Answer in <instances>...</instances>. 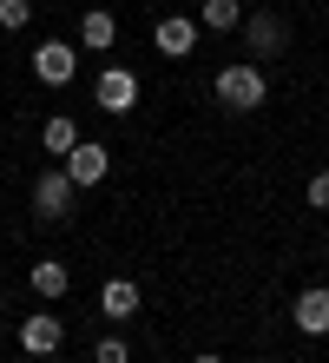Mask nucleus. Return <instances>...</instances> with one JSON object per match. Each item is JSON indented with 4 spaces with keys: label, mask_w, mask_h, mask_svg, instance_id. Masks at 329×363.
<instances>
[{
    "label": "nucleus",
    "mask_w": 329,
    "mask_h": 363,
    "mask_svg": "<svg viewBox=\"0 0 329 363\" xmlns=\"http://www.w3.org/2000/svg\"><path fill=\"white\" fill-rule=\"evenodd\" d=\"M33 20V0H0V33H20Z\"/></svg>",
    "instance_id": "obj_15"
},
{
    "label": "nucleus",
    "mask_w": 329,
    "mask_h": 363,
    "mask_svg": "<svg viewBox=\"0 0 329 363\" xmlns=\"http://www.w3.org/2000/svg\"><path fill=\"white\" fill-rule=\"evenodd\" d=\"M40 145H47V159H66V152L79 145V125L66 119V113H53L47 125H40Z\"/></svg>",
    "instance_id": "obj_14"
},
{
    "label": "nucleus",
    "mask_w": 329,
    "mask_h": 363,
    "mask_svg": "<svg viewBox=\"0 0 329 363\" xmlns=\"http://www.w3.org/2000/svg\"><path fill=\"white\" fill-rule=\"evenodd\" d=\"M59 344H66V324H59L53 311L20 317V350H27V357H59Z\"/></svg>",
    "instance_id": "obj_8"
},
{
    "label": "nucleus",
    "mask_w": 329,
    "mask_h": 363,
    "mask_svg": "<svg viewBox=\"0 0 329 363\" xmlns=\"http://www.w3.org/2000/svg\"><path fill=\"white\" fill-rule=\"evenodd\" d=\"M93 363H132V344H125V337H112V330H105L99 344H93Z\"/></svg>",
    "instance_id": "obj_16"
},
{
    "label": "nucleus",
    "mask_w": 329,
    "mask_h": 363,
    "mask_svg": "<svg viewBox=\"0 0 329 363\" xmlns=\"http://www.w3.org/2000/svg\"><path fill=\"white\" fill-rule=\"evenodd\" d=\"M197 33H204V27H197V13H165L158 27H151V47H158L165 60H191L197 53Z\"/></svg>",
    "instance_id": "obj_6"
},
{
    "label": "nucleus",
    "mask_w": 329,
    "mask_h": 363,
    "mask_svg": "<svg viewBox=\"0 0 329 363\" xmlns=\"http://www.w3.org/2000/svg\"><path fill=\"white\" fill-rule=\"evenodd\" d=\"M93 99H99V113L125 119L132 106H139V73H132V67H105V73L93 79Z\"/></svg>",
    "instance_id": "obj_5"
},
{
    "label": "nucleus",
    "mask_w": 329,
    "mask_h": 363,
    "mask_svg": "<svg viewBox=\"0 0 329 363\" xmlns=\"http://www.w3.org/2000/svg\"><path fill=\"white\" fill-rule=\"evenodd\" d=\"M33 79L40 86H73L79 79V47L73 40H40L33 47Z\"/></svg>",
    "instance_id": "obj_4"
},
{
    "label": "nucleus",
    "mask_w": 329,
    "mask_h": 363,
    "mask_svg": "<svg viewBox=\"0 0 329 363\" xmlns=\"http://www.w3.org/2000/svg\"><path fill=\"white\" fill-rule=\"evenodd\" d=\"M263 99H270V79H263L257 60H231V67L217 73V106H224V113H257Z\"/></svg>",
    "instance_id": "obj_1"
},
{
    "label": "nucleus",
    "mask_w": 329,
    "mask_h": 363,
    "mask_svg": "<svg viewBox=\"0 0 329 363\" xmlns=\"http://www.w3.org/2000/svg\"><path fill=\"white\" fill-rule=\"evenodd\" d=\"M290 324L303 337H329V284H310V291L290 297Z\"/></svg>",
    "instance_id": "obj_9"
},
{
    "label": "nucleus",
    "mask_w": 329,
    "mask_h": 363,
    "mask_svg": "<svg viewBox=\"0 0 329 363\" xmlns=\"http://www.w3.org/2000/svg\"><path fill=\"white\" fill-rule=\"evenodd\" d=\"M145 304V291L132 284V277H105L99 284V311H105V324H125V317H139Z\"/></svg>",
    "instance_id": "obj_10"
},
{
    "label": "nucleus",
    "mask_w": 329,
    "mask_h": 363,
    "mask_svg": "<svg viewBox=\"0 0 329 363\" xmlns=\"http://www.w3.org/2000/svg\"><path fill=\"white\" fill-rule=\"evenodd\" d=\"M191 363H224V357H217V350H204V357H191Z\"/></svg>",
    "instance_id": "obj_18"
},
{
    "label": "nucleus",
    "mask_w": 329,
    "mask_h": 363,
    "mask_svg": "<svg viewBox=\"0 0 329 363\" xmlns=\"http://www.w3.org/2000/svg\"><path fill=\"white\" fill-rule=\"evenodd\" d=\"M27 284H33V297H47V304H59V297L73 291V271H66L59 258H40V264L27 271Z\"/></svg>",
    "instance_id": "obj_12"
},
{
    "label": "nucleus",
    "mask_w": 329,
    "mask_h": 363,
    "mask_svg": "<svg viewBox=\"0 0 329 363\" xmlns=\"http://www.w3.org/2000/svg\"><path fill=\"white\" fill-rule=\"evenodd\" d=\"M73 199H79V185L66 179V165H47V172L33 179V218L66 225V218H73Z\"/></svg>",
    "instance_id": "obj_2"
},
{
    "label": "nucleus",
    "mask_w": 329,
    "mask_h": 363,
    "mask_svg": "<svg viewBox=\"0 0 329 363\" xmlns=\"http://www.w3.org/2000/svg\"><path fill=\"white\" fill-rule=\"evenodd\" d=\"M244 47L250 53H263V60H277V53H290V27H283V13H270V7H244Z\"/></svg>",
    "instance_id": "obj_3"
},
{
    "label": "nucleus",
    "mask_w": 329,
    "mask_h": 363,
    "mask_svg": "<svg viewBox=\"0 0 329 363\" xmlns=\"http://www.w3.org/2000/svg\"><path fill=\"white\" fill-rule=\"evenodd\" d=\"M197 27L204 33H237L244 27V0H197Z\"/></svg>",
    "instance_id": "obj_13"
},
{
    "label": "nucleus",
    "mask_w": 329,
    "mask_h": 363,
    "mask_svg": "<svg viewBox=\"0 0 329 363\" xmlns=\"http://www.w3.org/2000/svg\"><path fill=\"white\" fill-rule=\"evenodd\" d=\"M59 165H66V179H73V185L86 191V185H105V172H112V152H105L99 139H79V145H73V152H66Z\"/></svg>",
    "instance_id": "obj_7"
},
{
    "label": "nucleus",
    "mask_w": 329,
    "mask_h": 363,
    "mask_svg": "<svg viewBox=\"0 0 329 363\" xmlns=\"http://www.w3.org/2000/svg\"><path fill=\"white\" fill-rule=\"evenodd\" d=\"M119 47V20L105 7H86L79 13V53H112Z\"/></svg>",
    "instance_id": "obj_11"
},
{
    "label": "nucleus",
    "mask_w": 329,
    "mask_h": 363,
    "mask_svg": "<svg viewBox=\"0 0 329 363\" xmlns=\"http://www.w3.org/2000/svg\"><path fill=\"white\" fill-rule=\"evenodd\" d=\"M303 199H310V205H316V211H329V172H316V179H310V185H303Z\"/></svg>",
    "instance_id": "obj_17"
}]
</instances>
